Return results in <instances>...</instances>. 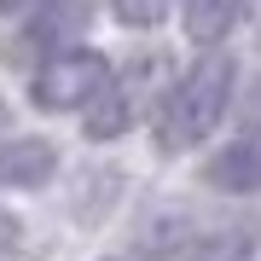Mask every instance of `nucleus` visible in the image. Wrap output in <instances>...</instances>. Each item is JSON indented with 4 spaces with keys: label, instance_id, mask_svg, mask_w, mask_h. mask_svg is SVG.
I'll use <instances>...</instances> for the list:
<instances>
[{
    "label": "nucleus",
    "instance_id": "f257e3e1",
    "mask_svg": "<svg viewBox=\"0 0 261 261\" xmlns=\"http://www.w3.org/2000/svg\"><path fill=\"white\" fill-rule=\"evenodd\" d=\"M232 58L226 53H203L197 64L180 75L174 87L157 99V122H151V134H157L163 151H192L209 140V128L226 116V105H232Z\"/></svg>",
    "mask_w": 261,
    "mask_h": 261
},
{
    "label": "nucleus",
    "instance_id": "f03ea898",
    "mask_svg": "<svg viewBox=\"0 0 261 261\" xmlns=\"http://www.w3.org/2000/svg\"><path fill=\"white\" fill-rule=\"evenodd\" d=\"M105 87H111V58L93 47H64L53 58H41L29 75V99L41 111H87Z\"/></svg>",
    "mask_w": 261,
    "mask_h": 261
},
{
    "label": "nucleus",
    "instance_id": "7ed1b4c3",
    "mask_svg": "<svg viewBox=\"0 0 261 261\" xmlns=\"http://www.w3.org/2000/svg\"><path fill=\"white\" fill-rule=\"evenodd\" d=\"M58 168V151L47 140H6L0 145V192H35Z\"/></svg>",
    "mask_w": 261,
    "mask_h": 261
},
{
    "label": "nucleus",
    "instance_id": "20e7f679",
    "mask_svg": "<svg viewBox=\"0 0 261 261\" xmlns=\"http://www.w3.org/2000/svg\"><path fill=\"white\" fill-rule=\"evenodd\" d=\"M134 111H140V82L134 75H111V87L87 105L82 128H87V140H116V134L134 128Z\"/></svg>",
    "mask_w": 261,
    "mask_h": 261
},
{
    "label": "nucleus",
    "instance_id": "39448f33",
    "mask_svg": "<svg viewBox=\"0 0 261 261\" xmlns=\"http://www.w3.org/2000/svg\"><path fill=\"white\" fill-rule=\"evenodd\" d=\"M209 186L238 192V197H244V192H261V128L238 134L221 157H209Z\"/></svg>",
    "mask_w": 261,
    "mask_h": 261
},
{
    "label": "nucleus",
    "instance_id": "423d86ee",
    "mask_svg": "<svg viewBox=\"0 0 261 261\" xmlns=\"http://www.w3.org/2000/svg\"><path fill=\"white\" fill-rule=\"evenodd\" d=\"M180 6H186V35L197 47H215L238 18V0H180Z\"/></svg>",
    "mask_w": 261,
    "mask_h": 261
},
{
    "label": "nucleus",
    "instance_id": "0eeeda50",
    "mask_svg": "<svg viewBox=\"0 0 261 261\" xmlns=\"http://www.w3.org/2000/svg\"><path fill=\"white\" fill-rule=\"evenodd\" d=\"M111 6H116V18L128 23V29H151V23L168 18V6H174V0H111Z\"/></svg>",
    "mask_w": 261,
    "mask_h": 261
},
{
    "label": "nucleus",
    "instance_id": "6e6552de",
    "mask_svg": "<svg viewBox=\"0 0 261 261\" xmlns=\"http://www.w3.org/2000/svg\"><path fill=\"white\" fill-rule=\"evenodd\" d=\"M53 6H64V0H0V18H12V23H35V18H47Z\"/></svg>",
    "mask_w": 261,
    "mask_h": 261
},
{
    "label": "nucleus",
    "instance_id": "1a4fd4ad",
    "mask_svg": "<svg viewBox=\"0 0 261 261\" xmlns=\"http://www.w3.org/2000/svg\"><path fill=\"white\" fill-rule=\"evenodd\" d=\"M18 232H23V226H18V215H12V209H0V255L18 244Z\"/></svg>",
    "mask_w": 261,
    "mask_h": 261
}]
</instances>
